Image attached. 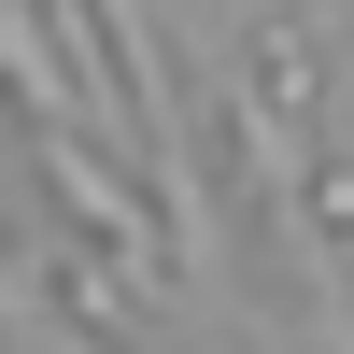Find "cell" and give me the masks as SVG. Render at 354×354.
Instances as JSON below:
<instances>
[{"instance_id":"1","label":"cell","mask_w":354,"mask_h":354,"mask_svg":"<svg viewBox=\"0 0 354 354\" xmlns=\"http://www.w3.org/2000/svg\"><path fill=\"white\" fill-rule=\"evenodd\" d=\"M0 100L28 113V142H85V100H71V71H57V28L28 15V0H0Z\"/></svg>"}]
</instances>
